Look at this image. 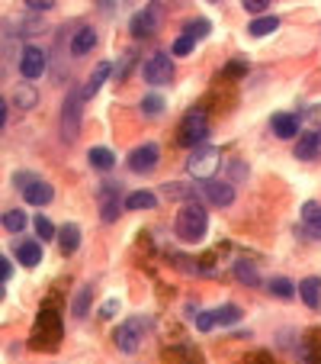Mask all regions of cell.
I'll use <instances>...</instances> for the list:
<instances>
[{"label": "cell", "mask_w": 321, "mask_h": 364, "mask_svg": "<svg viewBox=\"0 0 321 364\" xmlns=\"http://www.w3.org/2000/svg\"><path fill=\"white\" fill-rule=\"evenodd\" d=\"M58 245H61L64 255H74V252H77V248H81V226L64 223L61 233H58Z\"/></svg>", "instance_id": "cell-16"}, {"label": "cell", "mask_w": 321, "mask_h": 364, "mask_svg": "<svg viewBox=\"0 0 321 364\" xmlns=\"http://www.w3.org/2000/svg\"><path fill=\"white\" fill-rule=\"evenodd\" d=\"M244 71H248V65H244V62H231V65L225 68V75H244Z\"/></svg>", "instance_id": "cell-38"}, {"label": "cell", "mask_w": 321, "mask_h": 364, "mask_svg": "<svg viewBox=\"0 0 321 364\" xmlns=\"http://www.w3.org/2000/svg\"><path fill=\"white\" fill-rule=\"evenodd\" d=\"M23 226H26V213L23 210H7L3 213V229L7 233H23Z\"/></svg>", "instance_id": "cell-26"}, {"label": "cell", "mask_w": 321, "mask_h": 364, "mask_svg": "<svg viewBox=\"0 0 321 364\" xmlns=\"http://www.w3.org/2000/svg\"><path fill=\"white\" fill-rule=\"evenodd\" d=\"M266 290H270L273 297H280V300H289V297H295V284H293V280H286V277H270V284H266Z\"/></svg>", "instance_id": "cell-23"}, {"label": "cell", "mask_w": 321, "mask_h": 364, "mask_svg": "<svg viewBox=\"0 0 321 364\" xmlns=\"http://www.w3.org/2000/svg\"><path fill=\"white\" fill-rule=\"evenodd\" d=\"M186 33H184V36H193V39H206V36H209V29H212V23H209V19H196V23H186Z\"/></svg>", "instance_id": "cell-28"}, {"label": "cell", "mask_w": 321, "mask_h": 364, "mask_svg": "<svg viewBox=\"0 0 321 364\" xmlns=\"http://www.w3.org/2000/svg\"><path fill=\"white\" fill-rule=\"evenodd\" d=\"M206 233H209V213L200 203H193V200L180 206V213H177V235L184 242H202Z\"/></svg>", "instance_id": "cell-1"}, {"label": "cell", "mask_w": 321, "mask_h": 364, "mask_svg": "<svg viewBox=\"0 0 321 364\" xmlns=\"http://www.w3.org/2000/svg\"><path fill=\"white\" fill-rule=\"evenodd\" d=\"M202 194H206L209 203L228 206L231 200H235V187H231L228 181H202Z\"/></svg>", "instance_id": "cell-11"}, {"label": "cell", "mask_w": 321, "mask_h": 364, "mask_svg": "<svg viewBox=\"0 0 321 364\" xmlns=\"http://www.w3.org/2000/svg\"><path fill=\"white\" fill-rule=\"evenodd\" d=\"M266 3H270V0H241V7L248 10V13H254V17H260V13H264Z\"/></svg>", "instance_id": "cell-35"}, {"label": "cell", "mask_w": 321, "mask_h": 364, "mask_svg": "<svg viewBox=\"0 0 321 364\" xmlns=\"http://www.w3.org/2000/svg\"><path fill=\"white\" fill-rule=\"evenodd\" d=\"M84 93L81 91H71L64 97V107H61V136L68 142L77 139V132H81V113H84Z\"/></svg>", "instance_id": "cell-4"}, {"label": "cell", "mask_w": 321, "mask_h": 364, "mask_svg": "<svg viewBox=\"0 0 321 364\" xmlns=\"http://www.w3.org/2000/svg\"><path fill=\"white\" fill-rule=\"evenodd\" d=\"M174 78V62L167 52H155V55L145 62V81L148 84H171Z\"/></svg>", "instance_id": "cell-7"}, {"label": "cell", "mask_w": 321, "mask_h": 364, "mask_svg": "<svg viewBox=\"0 0 321 364\" xmlns=\"http://www.w3.org/2000/svg\"><path fill=\"white\" fill-rule=\"evenodd\" d=\"M193 46H196V39H193V36H180L174 42V48H171V52H174V55H190Z\"/></svg>", "instance_id": "cell-33"}, {"label": "cell", "mask_w": 321, "mask_h": 364, "mask_svg": "<svg viewBox=\"0 0 321 364\" xmlns=\"http://www.w3.org/2000/svg\"><path fill=\"white\" fill-rule=\"evenodd\" d=\"M23 197H26V203H32V206H46V203H52L55 190H52V184H46V181L29 178L26 184H23Z\"/></svg>", "instance_id": "cell-10"}, {"label": "cell", "mask_w": 321, "mask_h": 364, "mask_svg": "<svg viewBox=\"0 0 321 364\" xmlns=\"http://www.w3.org/2000/svg\"><path fill=\"white\" fill-rule=\"evenodd\" d=\"M302 226L312 239H321V206L318 203H302Z\"/></svg>", "instance_id": "cell-17"}, {"label": "cell", "mask_w": 321, "mask_h": 364, "mask_svg": "<svg viewBox=\"0 0 321 364\" xmlns=\"http://www.w3.org/2000/svg\"><path fill=\"white\" fill-rule=\"evenodd\" d=\"M309 120H312V122H321V110H318V107H315V110H309Z\"/></svg>", "instance_id": "cell-42"}, {"label": "cell", "mask_w": 321, "mask_h": 364, "mask_svg": "<svg viewBox=\"0 0 321 364\" xmlns=\"http://www.w3.org/2000/svg\"><path fill=\"white\" fill-rule=\"evenodd\" d=\"M17 258L26 264V268H36V264L42 262V245H39V242H19Z\"/></svg>", "instance_id": "cell-19"}, {"label": "cell", "mask_w": 321, "mask_h": 364, "mask_svg": "<svg viewBox=\"0 0 321 364\" xmlns=\"http://www.w3.org/2000/svg\"><path fill=\"white\" fill-rule=\"evenodd\" d=\"M87 158H90V168H97V171H110L113 165H116V155H113L110 149H103V145L87 152Z\"/></svg>", "instance_id": "cell-20"}, {"label": "cell", "mask_w": 321, "mask_h": 364, "mask_svg": "<svg viewBox=\"0 0 321 364\" xmlns=\"http://www.w3.org/2000/svg\"><path fill=\"white\" fill-rule=\"evenodd\" d=\"M97 29H90V26H81L77 33H74V39H71V55H90L93 48H97Z\"/></svg>", "instance_id": "cell-13"}, {"label": "cell", "mask_w": 321, "mask_h": 364, "mask_svg": "<svg viewBox=\"0 0 321 364\" xmlns=\"http://www.w3.org/2000/svg\"><path fill=\"white\" fill-rule=\"evenodd\" d=\"M219 165H222L219 149H193L190 161H186V171H190L196 181H215Z\"/></svg>", "instance_id": "cell-3"}, {"label": "cell", "mask_w": 321, "mask_h": 364, "mask_svg": "<svg viewBox=\"0 0 321 364\" xmlns=\"http://www.w3.org/2000/svg\"><path fill=\"white\" fill-rule=\"evenodd\" d=\"M235 274H238V280H244L248 287H257V284H260V274H257V268L251 262H244V258L235 264Z\"/></svg>", "instance_id": "cell-25"}, {"label": "cell", "mask_w": 321, "mask_h": 364, "mask_svg": "<svg viewBox=\"0 0 321 364\" xmlns=\"http://www.w3.org/2000/svg\"><path fill=\"white\" fill-rule=\"evenodd\" d=\"M0 280H3V284L10 280V258H0Z\"/></svg>", "instance_id": "cell-39"}, {"label": "cell", "mask_w": 321, "mask_h": 364, "mask_svg": "<svg viewBox=\"0 0 321 364\" xmlns=\"http://www.w3.org/2000/svg\"><path fill=\"white\" fill-rule=\"evenodd\" d=\"M116 309H119V303H116V300H110V303L103 307V313H100V316H103V319H110L113 313H116Z\"/></svg>", "instance_id": "cell-40"}, {"label": "cell", "mask_w": 321, "mask_h": 364, "mask_svg": "<svg viewBox=\"0 0 321 364\" xmlns=\"http://www.w3.org/2000/svg\"><path fill=\"white\" fill-rule=\"evenodd\" d=\"M318 152H321V132H305L302 139L295 142V158L312 161L318 158Z\"/></svg>", "instance_id": "cell-14"}, {"label": "cell", "mask_w": 321, "mask_h": 364, "mask_svg": "<svg viewBox=\"0 0 321 364\" xmlns=\"http://www.w3.org/2000/svg\"><path fill=\"white\" fill-rule=\"evenodd\" d=\"M100 3V13H116L122 7V0H97Z\"/></svg>", "instance_id": "cell-37"}, {"label": "cell", "mask_w": 321, "mask_h": 364, "mask_svg": "<svg viewBox=\"0 0 321 364\" xmlns=\"http://www.w3.org/2000/svg\"><path fill=\"white\" fill-rule=\"evenodd\" d=\"M161 110H164V100H161L157 93H151V97L142 100V113H145V116H157Z\"/></svg>", "instance_id": "cell-30"}, {"label": "cell", "mask_w": 321, "mask_h": 364, "mask_svg": "<svg viewBox=\"0 0 321 364\" xmlns=\"http://www.w3.org/2000/svg\"><path fill=\"white\" fill-rule=\"evenodd\" d=\"M215 326V309H206V313H196V329L200 332H209Z\"/></svg>", "instance_id": "cell-32"}, {"label": "cell", "mask_w": 321, "mask_h": 364, "mask_svg": "<svg viewBox=\"0 0 321 364\" xmlns=\"http://www.w3.org/2000/svg\"><path fill=\"white\" fill-rule=\"evenodd\" d=\"M145 329L148 322L145 319H126L119 329H116V336H113V342H116V348L119 352H126V355H132V352H138L142 348V338H145Z\"/></svg>", "instance_id": "cell-5"}, {"label": "cell", "mask_w": 321, "mask_h": 364, "mask_svg": "<svg viewBox=\"0 0 321 364\" xmlns=\"http://www.w3.org/2000/svg\"><path fill=\"white\" fill-rule=\"evenodd\" d=\"M157 161H161V149H157L155 142H145V145L132 149V155H128V168L135 171V174H148V171L157 168Z\"/></svg>", "instance_id": "cell-8"}, {"label": "cell", "mask_w": 321, "mask_h": 364, "mask_svg": "<svg viewBox=\"0 0 321 364\" xmlns=\"http://www.w3.org/2000/svg\"><path fill=\"white\" fill-rule=\"evenodd\" d=\"M23 3H26L32 13H46V10L55 7V0H23Z\"/></svg>", "instance_id": "cell-36"}, {"label": "cell", "mask_w": 321, "mask_h": 364, "mask_svg": "<svg viewBox=\"0 0 321 364\" xmlns=\"http://www.w3.org/2000/svg\"><path fill=\"white\" fill-rule=\"evenodd\" d=\"M241 319V309L235 303H225V307L215 309V326H235Z\"/></svg>", "instance_id": "cell-24"}, {"label": "cell", "mask_w": 321, "mask_h": 364, "mask_svg": "<svg viewBox=\"0 0 321 364\" xmlns=\"http://www.w3.org/2000/svg\"><path fill=\"white\" fill-rule=\"evenodd\" d=\"M128 29H132V36H135V39L155 36L157 29H161V7H157V3H148V7H142L135 17H132Z\"/></svg>", "instance_id": "cell-6"}, {"label": "cell", "mask_w": 321, "mask_h": 364, "mask_svg": "<svg viewBox=\"0 0 321 364\" xmlns=\"http://www.w3.org/2000/svg\"><path fill=\"white\" fill-rule=\"evenodd\" d=\"M13 100L19 103V107H23V110H29V107H36V91H29V87H17V91H13Z\"/></svg>", "instance_id": "cell-29"}, {"label": "cell", "mask_w": 321, "mask_h": 364, "mask_svg": "<svg viewBox=\"0 0 321 364\" xmlns=\"http://www.w3.org/2000/svg\"><path fill=\"white\" fill-rule=\"evenodd\" d=\"M110 75H113V65H106V62H103V65H97V71L90 75V81H87V84L81 87L84 100H90V97H93L97 91H100V87H103V81H106Z\"/></svg>", "instance_id": "cell-18"}, {"label": "cell", "mask_w": 321, "mask_h": 364, "mask_svg": "<svg viewBox=\"0 0 321 364\" xmlns=\"http://www.w3.org/2000/svg\"><path fill=\"white\" fill-rule=\"evenodd\" d=\"M119 203H116V200H103V219H106V223H113V219H119Z\"/></svg>", "instance_id": "cell-34"}, {"label": "cell", "mask_w": 321, "mask_h": 364, "mask_svg": "<svg viewBox=\"0 0 321 364\" xmlns=\"http://www.w3.org/2000/svg\"><path fill=\"white\" fill-rule=\"evenodd\" d=\"M19 75L29 78V81H39L46 75V52L39 46H26L23 55H19Z\"/></svg>", "instance_id": "cell-9"}, {"label": "cell", "mask_w": 321, "mask_h": 364, "mask_svg": "<svg viewBox=\"0 0 321 364\" xmlns=\"http://www.w3.org/2000/svg\"><path fill=\"white\" fill-rule=\"evenodd\" d=\"M157 197L151 190H135V194L126 197V210H155Z\"/></svg>", "instance_id": "cell-21"}, {"label": "cell", "mask_w": 321, "mask_h": 364, "mask_svg": "<svg viewBox=\"0 0 321 364\" xmlns=\"http://www.w3.org/2000/svg\"><path fill=\"white\" fill-rule=\"evenodd\" d=\"M87 303H90V287H81V293L74 297V316H84V313H87Z\"/></svg>", "instance_id": "cell-31"}, {"label": "cell", "mask_w": 321, "mask_h": 364, "mask_svg": "<svg viewBox=\"0 0 321 364\" xmlns=\"http://www.w3.org/2000/svg\"><path fill=\"white\" fill-rule=\"evenodd\" d=\"M32 226H36L39 242H48V239H55V235H58V229H55L52 223H48L46 216H36V223H32Z\"/></svg>", "instance_id": "cell-27"}, {"label": "cell", "mask_w": 321, "mask_h": 364, "mask_svg": "<svg viewBox=\"0 0 321 364\" xmlns=\"http://www.w3.org/2000/svg\"><path fill=\"white\" fill-rule=\"evenodd\" d=\"M299 126H302V120H299L295 113H276L273 120H270V129H273V136H280V139H293L295 132H299Z\"/></svg>", "instance_id": "cell-12"}, {"label": "cell", "mask_w": 321, "mask_h": 364, "mask_svg": "<svg viewBox=\"0 0 321 364\" xmlns=\"http://www.w3.org/2000/svg\"><path fill=\"white\" fill-rule=\"evenodd\" d=\"M299 297L309 309H318L321 307V277H305L299 284Z\"/></svg>", "instance_id": "cell-15"}, {"label": "cell", "mask_w": 321, "mask_h": 364, "mask_svg": "<svg viewBox=\"0 0 321 364\" xmlns=\"http://www.w3.org/2000/svg\"><path fill=\"white\" fill-rule=\"evenodd\" d=\"M276 26H280V19H276V17H254L248 23V33H251V36H270Z\"/></svg>", "instance_id": "cell-22"}, {"label": "cell", "mask_w": 321, "mask_h": 364, "mask_svg": "<svg viewBox=\"0 0 321 364\" xmlns=\"http://www.w3.org/2000/svg\"><path fill=\"white\" fill-rule=\"evenodd\" d=\"M7 116H10V103L0 100V122H3V126H7Z\"/></svg>", "instance_id": "cell-41"}, {"label": "cell", "mask_w": 321, "mask_h": 364, "mask_svg": "<svg viewBox=\"0 0 321 364\" xmlns=\"http://www.w3.org/2000/svg\"><path fill=\"white\" fill-rule=\"evenodd\" d=\"M209 139V120H206V110H190L180 122V129H177V142L184 145V149H196L202 142Z\"/></svg>", "instance_id": "cell-2"}]
</instances>
